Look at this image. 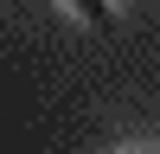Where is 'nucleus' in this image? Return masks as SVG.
<instances>
[{"label": "nucleus", "mask_w": 160, "mask_h": 154, "mask_svg": "<svg viewBox=\"0 0 160 154\" xmlns=\"http://www.w3.org/2000/svg\"><path fill=\"white\" fill-rule=\"evenodd\" d=\"M77 13H90V19H102V0H77Z\"/></svg>", "instance_id": "f257e3e1"}]
</instances>
